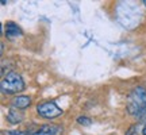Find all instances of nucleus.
<instances>
[{
    "label": "nucleus",
    "mask_w": 146,
    "mask_h": 135,
    "mask_svg": "<svg viewBox=\"0 0 146 135\" xmlns=\"http://www.w3.org/2000/svg\"><path fill=\"white\" fill-rule=\"evenodd\" d=\"M30 104H31V97L26 96V95L15 96L14 99L11 100V107H14L16 109H26Z\"/></svg>",
    "instance_id": "nucleus-6"
},
{
    "label": "nucleus",
    "mask_w": 146,
    "mask_h": 135,
    "mask_svg": "<svg viewBox=\"0 0 146 135\" xmlns=\"http://www.w3.org/2000/svg\"><path fill=\"white\" fill-rule=\"evenodd\" d=\"M23 119H25L23 112L19 111V109L14 108V107H11L10 111H8V114H7V120L10 122L11 124H19V123L23 122Z\"/></svg>",
    "instance_id": "nucleus-7"
},
{
    "label": "nucleus",
    "mask_w": 146,
    "mask_h": 135,
    "mask_svg": "<svg viewBox=\"0 0 146 135\" xmlns=\"http://www.w3.org/2000/svg\"><path fill=\"white\" fill-rule=\"evenodd\" d=\"M26 131H4V135H27Z\"/></svg>",
    "instance_id": "nucleus-10"
},
{
    "label": "nucleus",
    "mask_w": 146,
    "mask_h": 135,
    "mask_svg": "<svg viewBox=\"0 0 146 135\" xmlns=\"http://www.w3.org/2000/svg\"><path fill=\"white\" fill-rule=\"evenodd\" d=\"M64 128L58 124H43L38 130L31 131L27 135H62Z\"/></svg>",
    "instance_id": "nucleus-4"
},
{
    "label": "nucleus",
    "mask_w": 146,
    "mask_h": 135,
    "mask_svg": "<svg viewBox=\"0 0 146 135\" xmlns=\"http://www.w3.org/2000/svg\"><path fill=\"white\" fill-rule=\"evenodd\" d=\"M138 119H139V120H142V122H145V120H146V109H145V111H143V112H142V115H141V116H139V118H138Z\"/></svg>",
    "instance_id": "nucleus-11"
},
{
    "label": "nucleus",
    "mask_w": 146,
    "mask_h": 135,
    "mask_svg": "<svg viewBox=\"0 0 146 135\" xmlns=\"http://www.w3.org/2000/svg\"><path fill=\"white\" fill-rule=\"evenodd\" d=\"M142 135H146V124L142 127Z\"/></svg>",
    "instance_id": "nucleus-12"
},
{
    "label": "nucleus",
    "mask_w": 146,
    "mask_h": 135,
    "mask_svg": "<svg viewBox=\"0 0 146 135\" xmlns=\"http://www.w3.org/2000/svg\"><path fill=\"white\" fill-rule=\"evenodd\" d=\"M36 114L45 119H54V118L61 116L64 111L54 101L49 100V101H42L36 105Z\"/></svg>",
    "instance_id": "nucleus-3"
},
{
    "label": "nucleus",
    "mask_w": 146,
    "mask_h": 135,
    "mask_svg": "<svg viewBox=\"0 0 146 135\" xmlns=\"http://www.w3.org/2000/svg\"><path fill=\"white\" fill-rule=\"evenodd\" d=\"M0 88H1V92L5 95H16L25 91L26 84L21 74H18L16 72H10L1 78Z\"/></svg>",
    "instance_id": "nucleus-2"
},
{
    "label": "nucleus",
    "mask_w": 146,
    "mask_h": 135,
    "mask_svg": "<svg viewBox=\"0 0 146 135\" xmlns=\"http://www.w3.org/2000/svg\"><path fill=\"white\" fill-rule=\"evenodd\" d=\"M4 34L10 41H14V39L21 38L23 32H22V28L16 24L15 22H7L4 27Z\"/></svg>",
    "instance_id": "nucleus-5"
},
{
    "label": "nucleus",
    "mask_w": 146,
    "mask_h": 135,
    "mask_svg": "<svg viewBox=\"0 0 146 135\" xmlns=\"http://www.w3.org/2000/svg\"><path fill=\"white\" fill-rule=\"evenodd\" d=\"M77 123L81 126H91V123H92V120L89 119V118H87V116H78L77 118Z\"/></svg>",
    "instance_id": "nucleus-9"
},
{
    "label": "nucleus",
    "mask_w": 146,
    "mask_h": 135,
    "mask_svg": "<svg viewBox=\"0 0 146 135\" xmlns=\"http://www.w3.org/2000/svg\"><path fill=\"white\" fill-rule=\"evenodd\" d=\"M127 112L137 119L146 109V89L142 87H137L130 92L127 97Z\"/></svg>",
    "instance_id": "nucleus-1"
},
{
    "label": "nucleus",
    "mask_w": 146,
    "mask_h": 135,
    "mask_svg": "<svg viewBox=\"0 0 146 135\" xmlns=\"http://www.w3.org/2000/svg\"><path fill=\"white\" fill-rule=\"evenodd\" d=\"M141 127H143L141 123H137V124L131 126L130 128H129V131L126 132V135H139V134H142Z\"/></svg>",
    "instance_id": "nucleus-8"
}]
</instances>
